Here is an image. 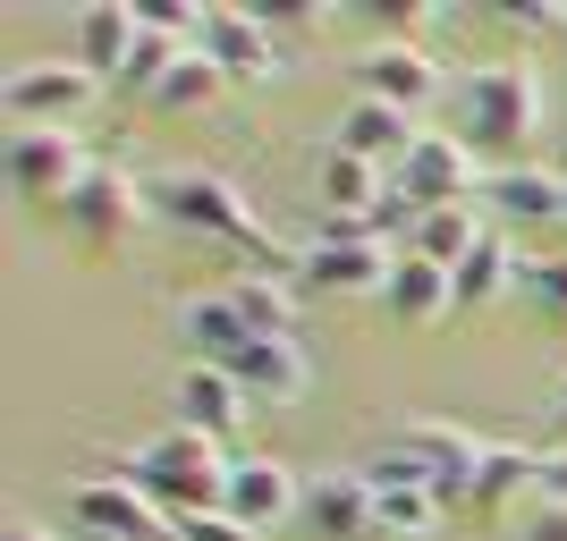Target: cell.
Returning <instances> with one entry per match:
<instances>
[{
	"mask_svg": "<svg viewBox=\"0 0 567 541\" xmlns=\"http://www.w3.org/2000/svg\"><path fill=\"white\" fill-rule=\"evenodd\" d=\"M313 187H322V204L331 212H373L381 195H390V169H373V162H355V153H322V169H313Z\"/></svg>",
	"mask_w": 567,
	"mask_h": 541,
	"instance_id": "obj_28",
	"label": "cell"
},
{
	"mask_svg": "<svg viewBox=\"0 0 567 541\" xmlns=\"http://www.w3.org/2000/svg\"><path fill=\"white\" fill-rule=\"evenodd\" d=\"M0 94H9V127H69L76 111H94L102 76L85 60H18Z\"/></svg>",
	"mask_w": 567,
	"mask_h": 541,
	"instance_id": "obj_8",
	"label": "cell"
},
{
	"mask_svg": "<svg viewBox=\"0 0 567 541\" xmlns=\"http://www.w3.org/2000/svg\"><path fill=\"white\" fill-rule=\"evenodd\" d=\"M390 271H399L390 246H306V254H297V288H306V296H364V288L381 296Z\"/></svg>",
	"mask_w": 567,
	"mask_h": 541,
	"instance_id": "obj_14",
	"label": "cell"
},
{
	"mask_svg": "<svg viewBox=\"0 0 567 541\" xmlns=\"http://www.w3.org/2000/svg\"><path fill=\"white\" fill-rule=\"evenodd\" d=\"M229 448L213 440V431H195V424H169L162 440H144L127 466H111V474H127L136 491H153L169 508V517H204V508H220L229 499Z\"/></svg>",
	"mask_w": 567,
	"mask_h": 541,
	"instance_id": "obj_3",
	"label": "cell"
},
{
	"mask_svg": "<svg viewBox=\"0 0 567 541\" xmlns=\"http://www.w3.org/2000/svg\"><path fill=\"white\" fill-rule=\"evenodd\" d=\"M144 204H153V220H169V229L229 246L237 271H288V280H297V254L262 229L255 195L237 187V178H220V169H162V178L144 187Z\"/></svg>",
	"mask_w": 567,
	"mask_h": 541,
	"instance_id": "obj_1",
	"label": "cell"
},
{
	"mask_svg": "<svg viewBox=\"0 0 567 541\" xmlns=\"http://www.w3.org/2000/svg\"><path fill=\"white\" fill-rule=\"evenodd\" d=\"M297 524L313 541H381L373 517V482L364 466H331V474H306V499H297Z\"/></svg>",
	"mask_w": 567,
	"mask_h": 541,
	"instance_id": "obj_11",
	"label": "cell"
},
{
	"mask_svg": "<svg viewBox=\"0 0 567 541\" xmlns=\"http://www.w3.org/2000/svg\"><path fill=\"white\" fill-rule=\"evenodd\" d=\"M525 262H534V254H517L508 229H483V246L457 262V305H499V296H517V288H525Z\"/></svg>",
	"mask_w": 567,
	"mask_h": 541,
	"instance_id": "obj_24",
	"label": "cell"
},
{
	"mask_svg": "<svg viewBox=\"0 0 567 541\" xmlns=\"http://www.w3.org/2000/svg\"><path fill=\"white\" fill-rule=\"evenodd\" d=\"M543 499L567 508V448H543Z\"/></svg>",
	"mask_w": 567,
	"mask_h": 541,
	"instance_id": "obj_32",
	"label": "cell"
},
{
	"mask_svg": "<svg viewBox=\"0 0 567 541\" xmlns=\"http://www.w3.org/2000/svg\"><path fill=\"white\" fill-rule=\"evenodd\" d=\"M364 482H373V517H381V533H390V541H424V533H441V508H450V499L432 491V482L406 466L390 440L364 457Z\"/></svg>",
	"mask_w": 567,
	"mask_h": 541,
	"instance_id": "obj_9",
	"label": "cell"
},
{
	"mask_svg": "<svg viewBox=\"0 0 567 541\" xmlns=\"http://www.w3.org/2000/svg\"><path fill=\"white\" fill-rule=\"evenodd\" d=\"M178 339L195 347V364H237V355L255 347V330H246V313L229 305V288L187 296V305H178Z\"/></svg>",
	"mask_w": 567,
	"mask_h": 541,
	"instance_id": "obj_20",
	"label": "cell"
},
{
	"mask_svg": "<svg viewBox=\"0 0 567 541\" xmlns=\"http://www.w3.org/2000/svg\"><path fill=\"white\" fill-rule=\"evenodd\" d=\"M178 415H187L195 431L229 440V431L255 415V398H246V381H237L229 364H187V373H178Z\"/></svg>",
	"mask_w": 567,
	"mask_h": 541,
	"instance_id": "obj_19",
	"label": "cell"
},
{
	"mask_svg": "<svg viewBox=\"0 0 567 541\" xmlns=\"http://www.w3.org/2000/svg\"><path fill=\"white\" fill-rule=\"evenodd\" d=\"M136 43H144V9H136V0H102V9H76V60H85L102 85H118V76H127Z\"/></svg>",
	"mask_w": 567,
	"mask_h": 541,
	"instance_id": "obj_17",
	"label": "cell"
},
{
	"mask_svg": "<svg viewBox=\"0 0 567 541\" xmlns=\"http://www.w3.org/2000/svg\"><path fill=\"white\" fill-rule=\"evenodd\" d=\"M517 541H567V508H559V499H543V491H534V499L517 508Z\"/></svg>",
	"mask_w": 567,
	"mask_h": 541,
	"instance_id": "obj_30",
	"label": "cell"
},
{
	"mask_svg": "<svg viewBox=\"0 0 567 541\" xmlns=\"http://www.w3.org/2000/svg\"><path fill=\"white\" fill-rule=\"evenodd\" d=\"M543 491V448L525 440H483V474H474V508H517V499Z\"/></svg>",
	"mask_w": 567,
	"mask_h": 541,
	"instance_id": "obj_23",
	"label": "cell"
},
{
	"mask_svg": "<svg viewBox=\"0 0 567 541\" xmlns=\"http://www.w3.org/2000/svg\"><path fill=\"white\" fill-rule=\"evenodd\" d=\"M229 94V69H220L213 51H178V60H169V76L162 85H153V111H213V102Z\"/></svg>",
	"mask_w": 567,
	"mask_h": 541,
	"instance_id": "obj_27",
	"label": "cell"
},
{
	"mask_svg": "<svg viewBox=\"0 0 567 541\" xmlns=\"http://www.w3.org/2000/svg\"><path fill=\"white\" fill-rule=\"evenodd\" d=\"M229 373L246 381V398H255V406H297V398H306V381H313V364H306L297 339H255Z\"/></svg>",
	"mask_w": 567,
	"mask_h": 541,
	"instance_id": "obj_21",
	"label": "cell"
},
{
	"mask_svg": "<svg viewBox=\"0 0 567 541\" xmlns=\"http://www.w3.org/2000/svg\"><path fill=\"white\" fill-rule=\"evenodd\" d=\"M550 169H559V178H567V144H559V162H550Z\"/></svg>",
	"mask_w": 567,
	"mask_h": 541,
	"instance_id": "obj_35",
	"label": "cell"
},
{
	"mask_svg": "<svg viewBox=\"0 0 567 541\" xmlns=\"http://www.w3.org/2000/svg\"><path fill=\"white\" fill-rule=\"evenodd\" d=\"M550 406H559V424H567V373H559V398H550Z\"/></svg>",
	"mask_w": 567,
	"mask_h": 541,
	"instance_id": "obj_34",
	"label": "cell"
},
{
	"mask_svg": "<svg viewBox=\"0 0 567 541\" xmlns=\"http://www.w3.org/2000/svg\"><path fill=\"white\" fill-rule=\"evenodd\" d=\"M297 499H306V482H297L280 457H237V466H229V499H220V508H229L246 533H262V524L297 517Z\"/></svg>",
	"mask_w": 567,
	"mask_h": 541,
	"instance_id": "obj_16",
	"label": "cell"
},
{
	"mask_svg": "<svg viewBox=\"0 0 567 541\" xmlns=\"http://www.w3.org/2000/svg\"><path fill=\"white\" fill-rule=\"evenodd\" d=\"M390 448H399V457L424 474L441 499H474V474H483V440H474L466 424H432V415H415V424L390 431Z\"/></svg>",
	"mask_w": 567,
	"mask_h": 541,
	"instance_id": "obj_10",
	"label": "cell"
},
{
	"mask_svg": "<svg viewBox=\"0 0 567 541\" xmlns=\"http://www.w3.org/2000/svg\"><path fill=\"white\" fill-rule=\"evenodd\" d=\"M0 541H51V533H43V524H25V517H18V524H9Z\"/></svg>",
	"mask_w": 567,
	"mask_h": 541,
	"instance_id": "obj_33",
	"label": "cell"
},
{
	"mask_svg": "<svg viewBox=\"0 0 567 541\" xmlns=\"http://www.w3.org/2000/svg\"><path fill=\"white\" fill-rule=\"evenodd\" d=\"M381 305L399 313V322H441V313H457V280L441 271V262H424V254H399V271H390V288H381Z\"/></svg>",
	"mask_w": 567,
	"mask_h": 541,
	"instance_id": "obj_25",
	"label": "cell"
},
{
	"mask_svg": "<svg viewBox=\"0 0 567 541\" xmlns=\"http://www.w3.org/2000/svg\"><path fill=\"white\" fill-rule=\"evenodd\" d=\"M517 296H525V305H543L550 322H567V254H534Z\"/></svg>",
	"mask_w": 567,
	"mask_h": 541,
	"instance_id": "obj_29",
	"label": "cell"
},
{
	"mask_svg": "<svg viewBox=\"0 0 567 541\" xmlns=\"http://www.w3.org/2000/svg\"><path fill=\"white\" fill-rule=\"evenodd\" d=\"M483 229H492V220L474 212V204H441V212H424V220H415V237H406V254L441 262V271L457 280V262H466L474 246H483Z\"/></svg>",
	"mask_w": 567,
	"mask_h": 541,
	"instance_id": "obj_26",
	"label": "cell"
},
{
	"mask_svg": "<svg viewBox=\"0 0 567 541\" xmlns=\"http://www.w3.org/2000/svg\"><path fill=\"white\" fill-rule=\"evenodd\" d=\"M229 305L246 313L255 339H297V305H306V288L288 280V271H229Z\"/></svg>",
	"mask_w": 567,
	"mask_h": 541,
	"instance_id": "obj_22",
	"label": "cell"
},
{
	"mask_svg": "<svg viewBox=\"0 0 567 541\" xmlns=\"http://www.w3.org/2000/svg\"><path fill=\"white\" fill-rule=\"evenodd\" d=\"M144 212H153V204H144V187H136V169H127V162H94L85 178H76V195L60 204L69 237H76V246H94V254H118V246L136 237Z\"/></svg>",
	"mask_w": 567,
	"mask_h": 541,
	"instance_id": "obj_4",
	"label": "cell"
},
{
	"mask_svg": "<svg viewBox=\"0 0 567 541\" xmlns=\"http://www.w3.org/2000/svg\"><path fill=\"white\" fill-rule=\"evenodd\" d=\"M69 517L102 541H178V517H169L153 491H136L127 474H85L69 482Z\"/></svg>",
	"mask_w": 567,
	"mask_h": 541,
	"instance_id": "obj_6",
	"label": "cell"
},
{
	"mask_svg": "<svg viewBox=\"0 0 567 541\" xmlns=\"http://www.w3.org/2000/svg\"><path fill=\"white\" fill-rule=\"evenodd\" d=\"M483 153L457 136H415V153H406L399 169H390V187L415 204V212H441V204H483Z\"/></svg>",
	"mask_w": 567,
	"mask_h": 541,
	"instance_id": "obj_7",
	"label": "cell"
},
{
	"mask_svg": "<svg viewBox=\"0 0 567 541\" xmlns=\"http://www.w3.org/2000/svg\"><path fill=\"white\" fill-rule=\"evenodd\" d=\"M0 169H9V195H18V204H69L76 178L94 162H85V136H76V127H9Z\"/></svg>",
	"mask_w": 567,
	"mask_h": 541,
	"instance_id": "obj_5",
	"label": "cell"
},
{
	"mask_svg": "<svg viewBox=\"0 0 567 541\" xmlns=\"http://www.w3.org/2000/svg\"><path fill=\"white\" fill-rule=\"evenodd\" d=\"M415 111H399V102H348V118H339V153H355V162H373V169H399L406 153H415Z\"/></svg>",
	"mask_w": 567,
	"mask_h": 541,
	"instance_id": "obj_18",
	"label": "cell"
},
{
	"mask_svg": "<svg viewBox=\"0 0 567 541\" xmlns=\"http://www.w3.org/2000/svg\"><path fill=\"white\" fill-rule=\"evenodd\" d=\"M195 51H213L229 76H271L280 69V34L262 25V9H204Z\"/></svg>",
	"mask_w": 567,
	"mask_h": 541,
	"instance_id": "obj_15",
	"label": "cell"
},
{
	"mask_svg": "<svg viewBox=\"0 0 567 541\" xmlns=\"http://www.w3.org/2000/svg\"><path fill=\"white\" fill-rule=\"evenodd\" d=\"M355 94H364V102H399V111H424V102L441 94V69H432L424 43L381 34L373 51H355Z\"/></svg>",
	"mask_w": 567,
	"mask_h": 541,
	"instance_id": "obj_12",
	"label": "cell"
},
{
	"mask_svg": "<svg viewBox=\"0 0 567 541\" xmlns=\"http://www.w3.org/2000/svg\"><path fill=\"white\" fill-rule=\"evenodd\" d=\"M178 541H255L229 508H204V517H178Z\"/></svg>",
	"mask_w": 567,
	"mask_h": 541,
	"instance_id": "obj_31",
	"label": "cell"
},
{
	"mask_svg": "<svg viewBox=\"0 0 567 541\" xmlns=\"http://www.w3.org/2000/svg\"><path fill=\"white\" fill-rule=\"evenodd\" d=\"M534 127H543V76H534V60H483V69L450 76V136L457 144L517 162V144H534Z\"/></svg>",
	"mask_w": 567,
	"mask_h": 541,
	"instance_id": "obj_2",
	"label": "cell"
},
{
	"mask_svg": "<svg viewBox=\"0 0 567 541\" xmlns=\"http://www.w3.org/2000/svg\"><path fill=\"white\" fill-rule=\"evenodd\" d=\"M483 220L508 229V220H567V178L550 162H499L483 178Z\"/></svg>",
	"mask_w": 567,
	"mask_h": 541,
	"instance_id": "obj_13",
	"label": "cell"
}]
</instances>
